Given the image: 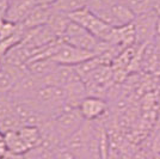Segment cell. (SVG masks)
Instances as JSON below:
<instances>
[{
    "label": "cell",
    "instance_id": "6da1fadb",
    "mask_svg": "<svg viewBox=\"0 0 160 159\" xmlns=\"http://www.w3.org/2000/svg\"><path fill=\"white\" fill-rule=\"evenodd\" d=\"M33 100L50 119L69 108L67 105L65 89L56 85H43L37 91Z\"/></svg>",
    "mask_w": 160,
    "mask_h": 159
},
{
    "label": "cell",
    "instance_id": "7a4b0ae2",
    "mask_svg": "<svg viewBox=\"0 0 160 159\" xmlns=\"http://www.w3.org/2000/svg\"><path fill=\"white\" fill-rule=\"evenodd\" d=\"M68 16L73 22L79 24L80 27H82L84 29H86L88 33L96 36L98 40L109 42L115 27L107 24L104 20L100 19L97 14L93 13L88 7L81 8L79 11H75Z\"/></svg>",
    "mask_w": 160,
    "mask_h": 159
},
{
    "label": "cell",
    "instance_id": "3957f363",
    "mask_svg": "<svg viewBox=\"0 0 160 159\" xmlns=\"http://www.w3.org/2000/svg\"><path fill=\"white\" fill-rule=\"evenodd\" d=\"M52 122L62 144H65L74 133L81 128L85 123V119L78 108H67L66 110L53 117Z\"/></svg>",
    "mask_w": 160,
    "mask_h": 159
},
{
    "label": "cell",
    "instance_id": "277c9868",
    "mask_svg": "<svg viewBox=\"0 0 160 159\" xmlns=\"http://www.w3.org/2000/svg\"><path fill=\"white\" fill-rule=\"evenodd\" d=\"M61 40H63L65 42L74 47L92 52L94 54H97V50H98L100 42H102L91 33H88L86 29L80 27L79 24H77L72 19H71V23L68 24L66 33L62 36Z\"/></svg>",
    "mask_w": 160,
    "mask_h": 159
},
{
    "label": "cell",
    "instance_id": "5b68a950",
    "mask_svg": "<svg viewBox=\"0 0 160 159\" xmlns=\"http://www.w3.org/2000/svg\"><path fill=\"white\" fill-rule=\"evenodd\" d=\"M93 56H96V54L92 53V52L74 47L65 42L63 40H60L58 43L55 53L52 56V60L54 62H56L58 65L75 67L81 62L93 58Z\"/></svg>",
    "mask_w": 160,
    "mask_h": 159
},
{
    "label": "cell",
    "instance_id": "8992f818",
    "mask_svg": "<svg viewBox=\"0 0 160 159\" xmlns=\"http://www.w3.org/2000/svg\"><path fill=\"white\" fill-rule=\"evenodd\" d=\"M158 12L152 11L146 14L138 16L134 19L133 25L138 46H143L155 40L158 36Z\"/></svg>",
    "mask_w": 160,
    "mask_h": 159
},
{
    "label": "cell",
    "instance_id": "52a82bcc",
    "mask_svg": "<svg viewBox=\"0 0 160 159\" xmlns=\"http://www.w3.org/2000/svg\"><path fill=\"white\" fill-rule=\"evenodd\" d=\"M79 111L82 115L85 121L96 122L102 120L109 111V102L105 98L87 96L85 100L80 103Z\"/></svg>",
    "mask_w": 160,
    "mask_h": 159
},
{
    "label": "cell",
    "instance_id": "ba28073f",
    "mask_svg": "<svg viewBox=\"0 0 160 159\" xmlns=\"http://www.w3.org/2000/svg\"><path fill=\"white\" fill-rule=\"evenodd\" d=\"M38 4V0H10L5 19L16 24H22Z\"/></svg>",
    "mask_w": 160,
    "mask_h": 159
},
{
    "label": "cell",
    "instance_id": "9c48e42d",
    "mask_svg": "<svg viewBox=\"0 0 160 159\" xmlns=\"http://www.w3.org/2000/svg\"><path fill=\"white\" fill-rule=\"evenodd\" d=\"M52 13H53V7H52V5L38 4L30 12V14L27 17V19L22 23V25L27 30L47 25L48 20L50 18Z\"/></svg>",
    "mask_w": 160,
    "mask_h": 159
},
{
    "label": "cell",
    "instance_id": "30bf717a",
    "mask_svg": "<svg viewBox=\"0 0 160 159\" xmlns=\"http://www.w3.org/2000/svg\"><path fill=\"white\" fill-rule=\"evenodd\" d=\"M65 91H66L67 105L69 108H79L80 103L88 96L86 85L80 78L74 80L73 83L68 84L65 87Z\"/></svg>",
    "mask_w": 160,
    "mask_h": 159
},
{
    "label": "cell",
    "instance_id": "8fae6325",
    "mask_svg": "<svg viewBox=\"0 0 160 159\" xmlns=\"http://www.w3.org/2000/svg\"><path fill=\"white\" fill-rule=\"evenodd\" d=\"M69 23H71V18H69L68 14L61 13V12L53 10V13L48 20L47 25L50 28V30L55 33V36L58 38H62V36L66 33V29Z\"/></svg>",
    "mask_w": 160,
    "mask_h": 159
},
{
    "label": "cell",
    "instance_id": "7c38bea8",
    "mask_svg": "<svg viewBox=\"0 0 160 159\" xmlns=\"http://www.w3.org/2000/svg\"><path fill=\"white\" fill-rule=\"evenodd\" d=\"M4 136H5V142H6L8 152L13 153V154H25L29 151V147L24 142L18 131L8 132L4 134Z\"/></svg>",
    "mask_w": 160,
    "mask_h": 159
},
{
    "label": "cell",
    "instance_id": "4fadbf2b",
    "mask_svg": "<svg viewBox=\"0 0 160 159\" xmlns=\"http://www.w3.org/2000/svg\"><path fill=\"white\" fill-rule=\"evenodd\" d=\"M18 132H19L20 136L23 138V140H24V142L29 147V150L41 145L42 135H41V131L38 127L23 126Z\"/></svg>",
    "mask_w": 160,
    "mask_h": 159
},
{
    "label": "cell",
    "instance_id": "5bb4252c",
    "mask_svg": "<svg viewBox=\"0 0 160 159\" xmlns=\"http://www.w3.org/2000/svg\"><path fill=\"white\" fill-rule=\"evenodd\" d=\"M135 17L155 11V0H124Z\"/></svg>",
    "mask_w": 160,
    "mask_h": 159
},
{
    "label": "cell",
    "instance_id": "9a60e30c",
    "mask_svg": "<svg viewBox=\"0 0 160 159\" xmlns=\"http://www.w3.org/2000/svg\"><path fill=\"white\" fill-rule=\"evenodd\" d=\"M24 159H54V152L44 146H37L23 154Z\"/></svg>",
    "mask_w": 160,
    "mask_h": 159
},
{
    "label": "cell",
    "instance_id": "2e32d148",
    "mask_svg": "<svg viewBox=\"0 0 160 159\" xmlns=\"http://www.w3.org/2000/svg\"><path fill=\"white\" fill-rule=\"evenodd\" d=\"M122 0H91V4L88 8L93 12V13H97L99 11H103V10H108L111 6H113L115 4L120 3Z\"/></svg>",
    "mask_w": 160,
    "mask_h": 159
},
{
    "label": "cell",
    "instance_id": "e0dca14e",
    "mask_svg": "<svg viewBox=\"0 0 160 159\" xmlns=\"http://www.w3.org/2000/svg\"><path fill=\"white\" fill-rule=\"evenodd\" d=\"M54 159H77V157L67 146L62 145L54 151Z\"/></svg>",
    "mask_w": 160,
    "mask_h": 159
},
{
    "label": "cell",
    "instance_id": "ac0fdd59",
    "mask_svg": "<svg viewBox=\"0 0 160 159\" xmlns=\"http://www.w3.org/2000/svg\"><path fill=\"white\" fill-rule=\"evenodd\" d=\"M8 4H10V0H0V22L5 19V14H6Z\"/></svg>",
    "mask_w": 160,
    "mask_h": 159
},
{
    "label": "cell",
    "instance_id": "d6986e66",
    "mask_svg": "<svg viewBox=\"0 0 160 159\" xmlns=\"http://www.w3.org/2000/svg\"><path fill=\"white\" fill-rule=\"evenodd\" d=\"M58 0H38L40 4H46V5H53L54 3H56Z\"/></svg>",
    "mask_w": 160,
    "mask_h": 159
},
{
    "label": "cell",
    "instance_id": "ffe728a7",
    "mask_svg": "<svg viewBox=\"0 0 160 159\" xmlns=\"http://www.w3.org/2000/svg\"><path fill=\"white\" fill-rule=\"evenodd\" d=\"M154 42H155V46H157L158 54H159V58H160V36H157V37H155V40H154Z\"/></svg>",
    "mask_w": 160,
    "mask_h": 159
},
{
    "label": "cell",
    "instance_id": "44dd1931",
    "mask_svg": "<svg viewBox=\"0 0 160 159\" xmlns=\"http://www.w3.org/2000/svg\"><path fill=\"white\" fill-rule=\"evenodd\" d=\"M158 36H160V14L158 18Z\"/></svg>",
    "mask_w": 160,
    "mask_h": 159
}]
</instances>
